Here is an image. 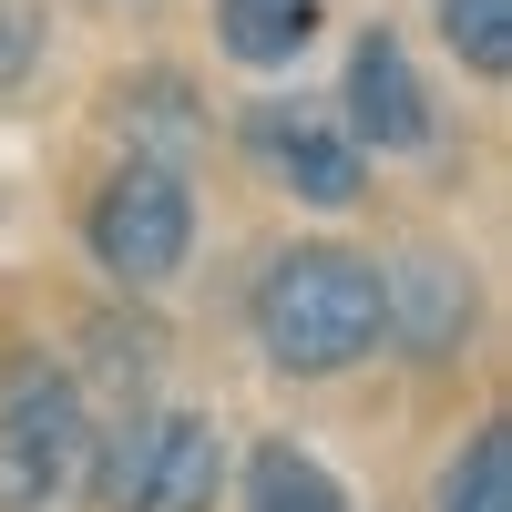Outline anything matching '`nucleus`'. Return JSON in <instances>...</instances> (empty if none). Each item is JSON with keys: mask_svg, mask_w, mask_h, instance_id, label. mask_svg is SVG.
Segmentation results:
<instances>
[{"mask_svg": "<svg viewBox=\"0 0 512 512\" xmlns=\"http://www.w3.org/2000/svg\"><path fill=\"white\" fill-rule=\"evenodd\" d=\"M338 123H349L359 154H431L441 144V103H431V82L410 72L400 31H359L349 82H338Z\"/></svg>", "mask_w": 512, "mask_h": 512, "instance_id": "39448f33", "label": "nucleus"}, {"mask_svg": "<svg viewBox=\"0 0 512 512\" xmlns=\"http://www.w3.org/2000/svg\"><path fill=\"white\" fill-rule=\"evenodd\" d=\"M93 400H82V379L62 369H31L11 379V400H0V512H82L93 502Z\"/></svg>", "mask_w": 512, "mask_h": 512, "instance_id": "f03ea898", "label": "nucleus"}, {"mask_svg": "<svg viewBox=\"0 0 512 512\" xmlns=\"http://www.w3.org/2000/svg\"><path fill=\"white\" fill-rule=\"evenodd\" d=\"M246 328L277 379H349L379 359V256L359 246H287L246 297Z\"/></svg>", "mask_w": 512, "mask_h": 512, "instance_id": "f257e3e1", "label": "nucleus"}, {"mask_svg": "<svg viewBox=\"0 0 512 512\" xmlns=\"http://www.w3.org/2000/svg\"><path fill=\"white\" fill-rule=\"evenodd\" d=\"M246 154L267 164V175L297 195V205H359V185H369V154L349 144V123L338 113H308V103H256L246 113Z\"/></svg>", "mask_w": 512, "mask_h": 512, "instance_id": "423d86ee", "label": "nucleus"}, {"mask_svg": "<svg viewBox=\"0 0 512 512\" xmlns=\"http://www.w3.org/2000/svg\"><path fill=\"white\" fill-rule=\"evenodd\" d=\"M82 246H93V267L123 277V287H164L195 256V195H185V164H123L103 175L93 216H82Z\"/></svg>", "mask_w": 512, "mask_h": 512, "instance_id": "20e7f679", "label": "nucleus"}, {"mask_svg": "<svg viewBox=\"0 0 512 512\" xmlns=\"http://www.w3.org/2000/svg\"><path fill=\"white\" fill-rule=\"evenodd\" d=\"M441 41H451L461 72L502 82L512 72V0H441Z\"/></svg>", "mask_w": 512, "mask_h": 512, "instance_id": "f8f14e48", "label": "nucleus"}, {"mask_svg": "<svg viewBox=\"0 0 512 512\" xmlns=\"http://www.w3.org/2000/svg\"><path fill=\"white\" fill-rule=\"evenodd\" d=\"M123 134H134L144 164H185L195 134H205V123H195V93H185L175 72H144L134 93H123Z\"/></svg>", "mask_w": 512, "mask_h": 512, "instance_id": "9d476101", "label": "nucleus"}, {"mask_svg": "<svg viewBox=\"0 0 512 512\" xmlns=\"http://www.w3.org/2000/svg\"><path fill=\"white\" fill-rule=\"evenodd\" d=\"M318 11H328V0H216V41H226V62H246V72H287V62H308Z\"/></svg>", "mask_w": 512, "mask_h": 512, "instance_id": "6e6552de", "label": "nucleus"}, {"mask_svg": "<svg viewBox=\"0 0 512 512\" xmlns=\"http://www.w3.org/2000/svg\"><path fill=\"white\" fill-rule=\"evenodd\" d=\"M226 492V431L205 410H123L93 451L103 512H216Z\"/></svg>", "mask_w": 512, "mask_h": 512, "instance_id": "7ed1b4c3", "label": "nucleus"}, {"mask_svg": "<svg viewBox=\"0 0 512 512\" xmlns=\"http://www.w3.org/2000/svg\"><path fill=\"white\" fill-rule=\"evenodd\" d=\"M472 318H482V287H472V267H461V256L410 246V256H390V267H379V338H390V349H410V359H451L461 338H472Z\"/></svg>", "mask_w": 512, "mask_h": 512, "instance_id": "0eeeda50", "label": "nucleus"}, {"mask_svg": "<svg viewBox=\"0 0 512 512\" xmlns=\"http://www.w3.org/2000/svg\"><path fill=\"white\" fill-rule=\"evenodd\" d=\"M236 492H246V512H349V482H338L308 441H277V431L246 451V482Z\"/></svg>", "mask_w": 512, "mask_h": 512, "instance_id": "1a4fd4ad", "label": "nucleus"}, {"mask_svg": "<svg viewBox=\"0 0 512 512\" xmlns=\"http://www.w3.org/2000/svg\"><path fill=\"white\" fill-rule=\"evenodd\" d=\"M441 512H512V441H502V420H482V431L451 451Z\"/></svg>", "mask_w": 512, "mask_h": 512, "instance_id": "9b49d317", "label": "nucleus"}, {"mask_svg": "<svg viewBox=\"0 0 512 512\" xmlns=\"http://www.w3.org/2000/svg\"><path fill=\"white\" fill-rule=\"evenodd\" d=\"M31 62H41V31H31V11H11V0H0V93H11Z\"/></svg>", "mask_w": 512, "mask_h": 512, "instance_id": "ddd939ff", "label": "nucleus"}]
</instances>
